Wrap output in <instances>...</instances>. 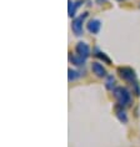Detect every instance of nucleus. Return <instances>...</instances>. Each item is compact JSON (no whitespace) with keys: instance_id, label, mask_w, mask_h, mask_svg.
<instances>
[{"instance_id":"nucleus-1","label":"nucleus","mask_w":140,"mask_h":147,"mask_svg":"<svg viewBox=\"0 0 140 147\" xmlns=\"http://www.w3.org/2000/svg\"><path fill=\"white\" fill-rule=\"evenodd\" d=\"M114 97L118 101V105L121 106V107H125V106H129L131 102V95L130 91H129L126 87L123 86H118L114 89Z\"/></svg>"},{"instance_id":"nucleus-2","label":"nucleus","mask_w":140,"mask_h":147,"mask_svg":"<svg viewBox=\"0 0 140 147\" xmlns=\"http://www.w3.org/2000/svg\"><path fill=\"white\" fill-rule=\"evenodd\" d=\"M118 74L119 76L125 81L130 82L131 85H135L136 82V75H135V71L130 67H118Z\"/></svg>"},{"instance_id":"nucleus-3","label":"nucleus","mask_w":140,"mask_h":147,"mask_svg":"<svg viewBox=\"0 0 140 147\" xmlns=\"http://www.w3.org/2000/svg\"><path fill=\"white\" fill-rule=\"evenodd\" d=\"M86 18H88V13H83L82 15H79L78 18L73 19L71 30H73V32H74L76 36L83 35V24H84V21H85Z\"/></svg>"},{"instance_id":"nucleus-4","label":"nucleus","mask_w":140,"mask_h":147,"mask_svg":"<svg viewBox=\"0 0 140 147\" xmlns=\"http://www.w3.org/2000/svg\"><path fill=\"white\" fill-rule=\"evenodd\" d=\"M75 51H76V55L82 56L84 59H88L90 56V47L86 42L84 41H79L75 46Z\"/></svg>"},{"instance_id":"nucleus-5","label":"nucleus","mask_w":140,"mask_h":147,"mask_svg":"<svg viewBox=\"0 0 140 147\" xmlns=\"http://www.w3.org/2000/svg\"><path fill=\"white\" fill-rule=\"evenodd\" d=\"M101 28V21L98 19H91L89 23L86 24V29L90 34H98Z\"/></svg>"},{"instance_id":"nucleus-6","label":"nucleus","mask_w":140,"mask_h":147,"mask_svg":"<svg viewBox=\"0 0 140 147\" xmlns=\"http://www.w3.org/2000/svg\"><path fill=\"white\" fill-rule=\"evenodd\" d=\"M91 71H93V74H95L98 78H105L106 76V70L100 62H93V64H91Z\"/></svg>"},{"instance_id":"nucleus-7","label":"nucleus","mask_w":140,"mask_h":147,"mask_svg":"<svg viewBox=\"0 0 140 147\" xmlns=\"http://www.w3.org/2000/svg\"><path fill=\"white\" fill-rule=\"evenodd\" d=\"M69 5H68V13L70 18H74L76 14V9L82 4V0H78V1H73V0H69Z\"/></svg>"},{"instance_id":"nucleus-8","label":"nucleus","mask_w":140,"mask_h":147,"mask_svg":"<svg viewBox=\"0 0 140 147\" xmlns=\"http://www.w3.org/2000/svg\"><path fill=\"white\" fill-rule=\"evenodd\" d=\"M115 115H116L118 120H119L120 122H123V123H126V122H128L126 111L124 110V107H121V106H119V107H116V109H115Z\"/></svg>"},{"instance_id":"nucleus-9","label":"nucleus","mask_w":140,"mask_h":147,"mask_svg":"<svg viewBox=\"0 0 140 147\" xmlns=\"http://www.w3.org/2000/svg\"><path fill=\"white\" fill-rule=\"evenodd\" d=\"M69 60L71 61L74 65H76V66H84V65H85V60H86V59L79 56V55H75V56H71V55H70Z\"/></svg>"},{"instance_id":"nucleus-10","label":"nucleus","mask_w":140,"mask_h":147,"mask_svg":"<svg viewBox=\"0 0 140 147\" xmlns=\"http://www.w3.org/2000/svg\"><path fill=\"white\" fill-rule=\"evenodd\" d=\"M80 76H82V74H80L79 71H76V70H73V69L68 70V79H69V81H75V80H78Z\"/></svg>"},{"instance_id":"nucleus-11","label":"nucleus","mask_w":140,"mask_h":147,"mask_svg":"<svg viewBox=\"0 0 140 147\" xmlns=\"http://www.w3.org/2000/svg\"><path fill=\"white\" fill-rule=\"evenodd\" d=\"M115 78H114L113 75H109L108 78H106V81H105V87L108 90H113L115 89Z\"/></svg>"},{"instance_id":"nucleus-12","label":"nucleus","mask_w":140,"mask_h":147,"mask_svg":"<svg viewBox=\"0 0 140 147\" xmlns=\"http://www.w3.org/2000/svg\"><path fill=\"white\" fill-rule=\"evenodd\" d=\"M95 56L97 57H99L100 60H103L104 62H106V64H111V60L106 56V54L105 53H103V51H100V50H98V49H95Z\"/></svg>"},{"instance_id":"nucleus-13","label":"nucleus","mask_w":140,"mask_h":147,"mask_svg":"<svg viewBox=\"0 0 140 147\" xmlns=\"http://www.w3.org/2000/svg\"><path fill=\"white\" fill-rule=\"evenodd\" d=\"M118 1H123V0H118Z\"/></svg>"},{"instance_id":"nucleus-14","label":"nucleus","mask_w":140,"mask_h":147,"mask_svg":"<svg viewBox=\"0 0 140 147\" xmlns=\"http://www.w3.org/2000/svg\"><path fill=\"white\" fill-rule=\"evenodd\" d=\"M98 1H101V0H98Z\"/></svg>"}]
</instances>
